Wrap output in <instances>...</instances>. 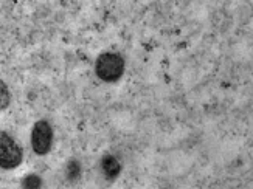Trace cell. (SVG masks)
<instances>
[{
	"label": "cell",
	"mask_w": 253,
	"mask_h": 189,
	"mask_svg": "<svg viewBox=\"0 0 253 189\" xmlns=\"http://www.w3.org/2000/svg\"><path fill=\"white\" fill-rule=\"evenodd\" d=\"M96 76L104 82H117L125 73V59L118 53H103L95 62Z\"/></svg>",
	"instance_id": "6da1fadb"
},
{
	"label": "cell",
	"mask_w": 253,
	"mask_h": 189,
	"mask_svg": "<svg viewBox=\"0 0 253 189\" xmlns=\"http://www.w3.org/2000/svg\"><path fill=\"white\" fill-rule=\"evenodd\" d=\"M22 149L13 137L0 132V168L14 169L22 163Z\"/></svg>",
	"instance_id": "7a4b0ae2"
},
{
	"label": "cell",
	"mask_w": 253,
	"mask_h": 189,
	"mask_svg": "<svg viewBox=\"0 0 253 189\" xmlns=\"http://www.w3.org/2000/svg\"><path fill=\"white\" fill-rule=\"evenodd\" d=\"M53 143V129L47 121H38L31 132V146L38 155H45L51 149Z\"/></svg>",
	"instance_id": "3957f363"
},
{
	"label": "cell",
	"mask_w": 253,
	"mask_h": 189,
	"mask_svg": "<svg viewBox=\"0 0 253 189\" xmlns=\"http://www.w3.org/2000/svg\"><path fill=\"white\" fill-rule=\"evenodd\" d=\"M101 171L107 180H114L122 172V164L114 155H104L101 160Z\"/></svg>",
	"instance_id": "277c9868"
},
{
	"label": "cell",
	"mask_w": 253,
	"mask_h": 189,
	"mask_svg": "<svg viewBox=\"0 0 253 189\" xmlns=\"http://www.w3.org/2000/svg\"><path fill=\"white\" fill-rule=\"evenodd\" d=\"M22 186H24V189H41L42 186V180L41 177L36 175V174H30L27 175L24 180H22Z\"/></svg>",
	"instance_id": "5b68a950"
},
{
	"label": "cell",
	"mask_w": 253,
	"mask_h": 189,
	"mask_svg": "<svg viewBox=\"0 0 253 189\" xmlns=\"http://www.w3.org/2000/svg\"><path fill=\"white\" fill-rule=\"evenodd\" d=\"M9 101H11V95L8 87L3 81H0V110L6 109L9 106Z\"/></svg>",
	"instance_id": "8992f818"
},
{
	"label": "cell",
	"mask_w": 253,
	"mask_h": 189,
	"mask_svg": "<svg viewBox=\"0 0 253 189\" xmlns=\"http://www.w3.org/2000/svg\"><path fill=\"white\" fill-rule=\"evenodd\" d=\"M78 174H80V164L76 161H70L67 166V177L70 180H73L75 177H78Z\"/></svg>",
	"instance_id": "52a82bcc"
}]
</instances>
